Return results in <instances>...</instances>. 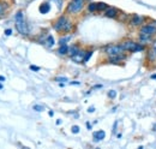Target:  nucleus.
<instances>
[{"mask_svg":"<svg viewBox=\"0 0 156 149\" xmlns=\"http://www.w3.org/2000/svg\"><path fill=\"white\" fill-rule=\"evenodd\" d=\"M126 59H127V53H124V54H120V56H107L106 63L107 64H113V65H121Z\"/></svg>","mask_w":156,"mask_h":149,"instance_id":"6e6552de","label":"nucleus"},{"mask_svg":"<svg viewBox=\"0 0 156 149\" xmlns=\"http://www.w3.org/2000/svg\"><path fill=\"white\" fill-rule=\"evenodd\" d=\"M85 125H87V128H88V129H89V130H90V129H91V124H90V123H89V122H87V124H85Z\"/></svg>","mask_w":156,"mask_h":149,"instance_id":"7c9ffc66","label":"nucleus"},{"mask_svg":"<svg viewBox=\"0 0 156 149\" xmlns=\"http://www.w3.org/2000/svg\"><path fill=\"white\" fill-rule=\"evenodd\" d=\"M96 5H98V12H105L109 6L106 4V2H102V1H100V2H96Z\"/></svg>","mask_w":156,"mask_h":149,"instance_id":"f3484780","label":"nucleus"},{"mask_svg":"<svg viewBox=\"0 0 156 149\" xmlns=\"http://www.w3.org/2000/svg\"><path fill=\"white\" fill-rule=\"evenodd\" d=\"M88 11H89V12H96V11H98V5H96V2H89V4H88Z\"/></svg>","mask_w":156,"mask_h":149,"instance_id":"6ab92c4d","label":"nucleus"},{"mask_svg":"<svg viewBox=\"0 0 156 149\" xmlns=\"http://www.w3.org/2000/svg\"><path fill=\"white\" fill-rule=\"evenodd\" d=\"M148 19L149 18L145 17V16H142V15H138V13H133V15L129 16V24L132 28H140Z\"/></svg>","mask_w":156,"mask_h":149,"instance_id":"0eeeda50","label":"nucleus"},{"mask_svg":"<svg viewBox=\"0 0 156 149\" xmlns=\"http://www.w3.org/2000/svg\"><path fill=\"white\" fill-rule=\"evenodd\" d=\"M84 56H85V49H79L77 54H75L73 56H71L72 61L76 64H84Z\"/></svg>","mask_w":156,"mask_h":149,"instance_id":"9b49d317","label":"nucleus"},{"mask_svg":"<svg viewBox=\"0 0 156 149\" xmlns=\"http://www.w3.org/2000/svg\"><path fill=\"white\" fill-rule=\"evenodd\" d=\"M71 35H66V36H61L60 38H59V46L60 45H66L70 40H71Z\"/></svg>","mask_w":156,"mask_h":149,"instance_id":"a211bd4d","label":"nucleus"},{"mask_svg":"<svg viewBox=\"0 0 156 149\" xmlns=\"http://www.w3.org/2000/svg\"><path fill=\"white\" fill-rule=\"evenodd\" d=\"M70 84H72V85H79L80 83L78 81H72V82H70Z\"/></svg>","mask_w":156,"mask_h":149,"instance_id":"c756f323","label":"nucleus"},{"mask_svg":"<svg viewBox=\"0 0 156 149\" xmlns=\"http://www.w3.org/2000/svg\"><path fill=\"white\" fill-rule=\"evenodd\" d=\"M48 115H49V117H53V115H54V112L49 111V112H48Z\"/></svg>","mask_w":156,"mask_h":149,"instance_id":"2f4dec72","label":"nucleus"},{"mask_svg":"<svg viewBox=\"0 0 156 149\" xmlns=\"http://www.w3.org/2000/svg\"><path fill=\"white\" fill-rule=\"evenodd\" d=\"M4 12H5V7H4V4H1V2H0V16H1V15H4Z\"/></svg>","mask_w":156,"mask_h":149,"instance_id":"bb28decb","label":"nucleus"},{"mask_svg":"<svg viewBox=\"0 0 156 149\" xmlns=\"http://www.w3.org/2000/svg\"><path fill=\"white\" fill-rule=\"evenodd\" d=\"M84 7H85V0H71L67 4L66 12L70 15H77L83 11Z\"/></svg>","mask_w":156,"mask_h":149,"instance_id":"39448f33","label":"nucleus"},{"mask_svg":"<svg viewBox=\"0 0 156 149\" xmlns=\"http://www.w3.org/2000/svg\"><path fill=\"white\" fill-rule=\"evenodd\" d=\"M69 79L66 78V77H57L55 78V82H60V83H62V82H67Z\"/></svg>","mask_w":156,"mask_h":149,"instance_id":"b1692460","label":"nucleus"},{"mask_svg":"<svg viewBox=\"0 0 156 149\" xmlns=\"http://www.w3.org/2000/svg\"><path fill=\"white\" fill-rule=\"evenodd\" d=\"M43 45H46L48 48H52V47L55 45L54 37L52 36V35H47V36H46V38H44V42H43Z\"/></svg>","mask_w":156,"mask_h":149,"instance_id":"4468645a","label":"nucleus"},{"mask_svg":"<svg viewBox=\"0 0 156 149\" xmlns=\"http://www.w3.org/2000/svg\"><path fill=\"white\" fill-rule=\"evenodd\" d=\"M153 131H156V124L154 125V126H153Z\"/></svg>","mask_w":156,"mask_h":149,"instance_id":"c9c22d12","label":"nucleus"},{"mask_svg":"<svg viewBox=\"0 0 156 149\" xmlns=\"http://www.w3.org/2000/svg\"><path fill=\"white\" fill-rule=\"evenodd\" d=\"M15 24H16L17 31L20 35H23V36L29 35V27H28V23L24 18V12L23 11H18L15 15Z\"/></svg>","mask_w":156,"mask_h":149,"instance_id":"20e7f679","label":"nucleus"},{"mask_svg":"<svg viewBox=\"0 0 156 149\" xmlns=\"http://www.w3.org/2000/svg\"><path fill=\"white\" fill-rule=\"evenodd\" d=\"M88 112H89V113H94V112H95V107H94V106L89 107V108H88Z\"/></svg>","mask_w":156,"mask_h":149,"instance_id":"c85d7f7f","label":"nucleus"},{"mask_svg":"<svg viewBox=\"0 0 156 149\" xmlns=\"http://www.w3.org/2000/svg\"><path fill=\"white\" fill-rule=\"evenodd\" d=\"M105 137H106V132L103 130H98L95 132H93V140L95 142H100V141L105 140Z\"/></svg>","mask_w":156,"mask_h":149,"instance_id":"f8f14e48","label":"nucleus"},{"mask_svg":"<svg viewBox=\"0 0 156 149\" xmlns=\"http://www.w3.org/2000/svg\"><path fill=\"white\" fill-rule=\"evenodd\" d=\"M156 37V20L148 19L140 28H138V41L149 47Z\"/></svg>","mask_w":156,"mask_h":149,"instance_id":"f257e3e1","label":"nucleus"},{"mask_svg":"<svg viewBox=\"0 0 156 149\" xmlns=\"http://www.w3.org/2000/svg\"><path fill=\"white\" fill-rule=\"evenodd\" d=\"M103 51H105V54L107 56H120V54L126 53V52L122 49V47H121L120 43H111V45H107Z\"/></svg>","mask_w":156,"mask_h":149,"instance_id":"423d86ee","label":"nucleus"},{"mask_svg":"<svg viewBox=\"0 0 156 149\" xmlns=\"http://www.w3.org/2000/svg\"><path fill=\"white\" fill-rule=\"evenodd\" d=\"M11 34H12V30H11V29H6V30H5V35H6V36H10Z\"/></svg>","mask_w":156,"mask_h":149,"instance_id":"cd10ccee","label":"nucleus"},{"mask_svg":"<svg viewBox=\"0 0 156 149\" xmlns=\"http://www.w3.org/2000/svg\"><path fill=\"white\" fill-rule=\"evenodd\" d=\"M39 11H40V13H42V15L48 13V12L51 11V5H49V2H42V4L40 5Z\"/></svg>","mask_w":156,"mask_h":149,"instance_id":"ddd939ff","label":"nucleus"},{"mask_svg":"<svg viewBox=\"0 0 156 149\" xmlns=\"http://www.w3.org/2000/svg\"><path fill=\"white\" fill-rule=\"evenodd\" d=\"M53 29L57 33H61V34H67L71 33L73 29V23L71 22V19L66 16H60L54 20L53 23Z\"/></svg>","mask_w":156,"mask_h":149,"instance_id":"7ed1b4c3","label":"nucleus"},{"mask_svg":"<svg viewBox=\"0 0 156 149\" xmlns=\"http://www.w3.org/2000/svg\"><path fill=\"white\" fill-rule=\"evenodd\" d=\"M69 45L66 43V45H60L58 48V54L60 56H67L69 54Z\"/></svg>","mask_w":156,"mask_h":149,"instance_id":"2eb2a0df","label":"nucleus"},{"mask_svg":"<svg viewBox=\"0 0 156 149\" xmlns=\"http://www.w3.org/2000/svg\"><path fill=\"white\" fill-rule=\"evenodd\" d=\"M105 16L107 18H118L120 16V11L118 10L117 7H108L105 11Z\"/></svg>","mask_w":156,"mask_h":149,"instance_id":"9d476101","label":"nucleus"},{"mask_svg":"<svg viewBox=\"0 0 156 149\" xmlns=\"http://www.w3.org/2000/svg\"><path fill=\"white\" fill-rule=\"evenodd\" d=\"M29 69H30L31 71H40V67L39 66H35V65H30Z\"/></svg>","mask_w":156,"mask_h":149,"instance_id":"a878e982","label":"nucleus"},{"mask_svg":"<svg viewBox=\"0 0 156 149\" xmlns=\"http://www.w3.org/2000/svg\"><path fill=\"white\" fill-rule=\"evenodd\" d=\"M149 47H150V48L154 51V53L156 54V37L154 38V40H153V42H151V45H150Z\"/></svg>","mask_w":156,"mask_h":149,"instance_id":"5701e85b","label":"nucleus"},{"mask_svg":"<svg viewBox=\"0 0 156 149\" xmlns=\"http://www.w3.org/2000/svg\"><path fill=\"white\" fill-rule=\"evenodd\" d=\"M150 78H151V79H156V74H151V76H150Z\"/></svg>","mask_w":156,"mask_h":149,"instance_id":"473e14b6","label":"nucleus"},{"mask_svg":"<svg viewBox=\"0 0 156 149\" xmlns=\"http://www.w3.org/2000/svg\"><path fill=\"white\" fill-rule=\"evenodd\" d=\"M0 81H1V82H5V77H4V76H0Z\"/></svg>","mask_w":156,"mask_h":149,"instance_id":"72a5a7b5","label":"nucleus"},{"mask_svg":"<svg viewBox=\"0 0 156 149\" xmlns=\"http://www.w3.org/2000/svg\"><path fill=\"white\" fill-rule=\"evenodd\" d=\"M120 45L126 53H142V52H145L148 48L145 45L132 38H125L120 42Z\"/></svg>","mask_w":156,"mask_h":149,"instance_id":"f03ea898","label":"nucleus"},{"mask_svg":"<svg viewBox=\"0 0 156 149\" xmlns=\"http://www.w3.org/2000/svg\"><path fill=\"white\" fill-rule=\"evenodd\" d=\"M60 124H61V120L58 119V120H57V125H60Z\"/></svg>","mask_w":156,"mask_h":149,"instance_id":"f704fd0d","label":"nucleus"},{"mask_svg":"<svg viewBox=\"0 0 156 149\" xmlns=\"http://www.w3.org/2000/svg\"><path fill=\"white\" fill-rule=\"evenodd\" d=\"M93 53H94V51H85V56H84V63H87V61H89V59L93 56Z\"/></svg>","mask_w":156,"mask_h":149,"instance_id":"aec40b11","label":"nucleus"},{"mask_svg":"<svg viewBox=\"0 0 156 149\" xmlns=\"http://www.w3.org/2000/svg\"><path fill=\"white\" fill-rule=\"evenodd\" d=\"M107 96H108L111 100H114V99L117 97V92H115V90H109V92L107 93Z\"/></svg>","mask_w":156,"mask_h":149,"instance_id":"412c9836","label":"nucleus"},{"mask_svg":"<svg viewBox=\"0 0 156 149\" xmlns=\"http://www.w3.org/2000/svg\"><path fill=\"white\" fill-rule=\"evenodd\" d=\"M79 49H80L79 45H71V46L69 47V54H67V56H73L75 54H77L78 52H79Z\"/></svg>","mask_w":156,"mask_h":149,"instance_id":"dca6fc26","label":"nucleus"},{"mask_svg":"<svg viewBox=\"0 0 156 149\" xmlns=\"http://www.w3.org/2000/svg\"><path fill=\"white\" fill-rule=\"evenodd\" d=\"M145 63L150 67H156V54L150 47H148L145 51Z\"/></svg>","mask_w":156,"mask_h":149,"instance_id":"1a4fd4ad","label":"nucleus"},{"mask_svg":"<svg viewBox=\"0 0 156 149\" xmlns=\"http://www.w3.org/2000/svg\"><path fill=\"white\" fill-rule=\"evenodd\" d=\"M33 110L36 112H42L43 110H44V107L41 106V105H34V106H33Z\"/></svg>","mask_w":156,"mask_h":149,"instance_id":"4be33fe9","label":"nucleus"},{"mask_svg":"<svg viewBox=\"0 0 156 149\" xmlns=\"http://www.w3.org/2000/svg\"><path fill=\"white\" fill-rule=\"evenodd\" d=\"M2 88H4V87H2V84L0 83V89H2Z\"/></svg>","mask_w":156,"mask_h":149,"instance_id":"e433bc0d","label":"nucleus"},{"mask_svg":"<svg viewBox=\"0 0 156 149\" xmlns=\"http://www.w3.org/2000/svg\"><path fill=\"white\" fill-rule=\"evenodd\" d=\"M79 130H80V129H79V126H78V125H73V126L71 128L72 133H78V132H79Z\"/></svg>","mask_w":156,"mask_h":149,"instance_id":"393cba45","label":"nucleus"}]
</instances>
